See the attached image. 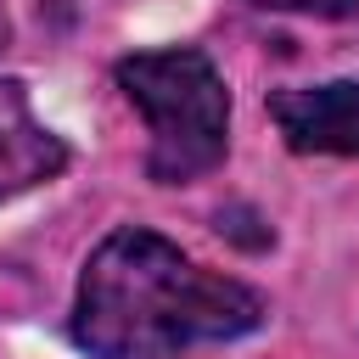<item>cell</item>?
<instances>
[{"mask_svg":"<svg viewBox=\"0 0 359 359\" xmlns=\"http://www.w3.org/2000/svg\"><path fill=\"white\" fill-rule=\"evenodd\" d=\"M62 168H67L62 135L34 118V101L17 79H0V202L56 180Z\"/></svg>","mask_w":359,"mask_h":359,"instance_id":"obj_4","label":"cell"},{"mask_svg":"<svg viewBox=\"0 0 359 359\" xmlns=\"http://www.w3.org/2000/svg\"><path fill=\"white\" fill-rule=\"evenodd\" d=\"M269 11H303V17H353L359 0H258Z\"/></svg>","mask_w":359,"mask_h":359,"instance_id":"obj_5","label":"cell"},{"mask_svg":"<svg viewBox=\"0 0 359 359\" xmlns=\"http://www.w3.org/2000/svg\"><path fill=\"white\" fill-rule=\"evenodd\" d=\"M264 297L219 269H202L157 230H112L79 275L73 342L95 359H163L196 342L247 337Z\"/></svg>","mask_w":359,"mask_h":359,"instance_id":"obj_1","label":"cell"},{"mask_svg":"<svg viewBox=\"0 0 359 359\" xmlns=\"http://www.w3.org/2000/svg\"><path fill=\"white\" fill-rule=\"evenodd\" d=\"M118 84L151 123L146 174L157 185H191L224 157V146H230V90L202 50L180 45V50L123 56Z\"/></svg>","mask_w":359,"mask_h":359,"instance_id":"obj_2","label":"cell"},{"mask_svg":"<svg viewBox=\"0 0 359 359\" xmlns=\"http://www.w3.org/2000/svg\"><path fill=\"white\" fill-rule=\"evenodd\" d=\"M269 118L303 157H359V79L297 84L269 95Z\"/></svg>","mask_w":359,"mask_h":359,"instance_id":"obj_3","label":"cell"}]
</instances>
